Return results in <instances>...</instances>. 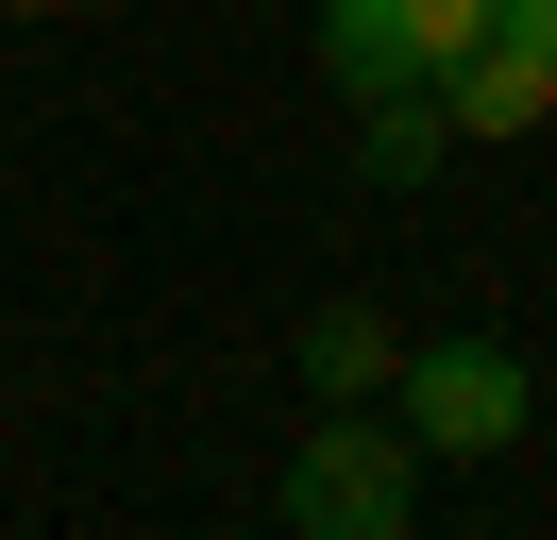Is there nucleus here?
<instances>
[{
  "instance_id": "obj_1",
  "label": "nucleus",
  "mask_w": 557,
  "mask_h": 540,
  "mask_svg": "<svg viewBox=\"0 0 557 540\" xmlns=\"http://www.w3.org/2000/svg\"><path fill=\"white\" fill-rule=\"evenodd\" d=\"M271 524H305V540H406L422 524V439L406 422H305Z\"/></svg>"
},
{
  "instance_id": "obj_2",
  "label": "nucleus",
  "mask_w": 557,
  "mask_h": 540,
  "mask_svg": "<svg viewBox=\"0 0 557 540\" xmlns=\"http://www.w3.org/2000/svg\"><path fill=\"white\" fill-rule=\"evenodd\" d=\"M388 422H406L422 456H523V422H541V371H523L507 338H422V355L388 371Z\"/></svg>"
},
{
  "instance_id": "obj_3",
  "label": "nucleus",
  "mask_w": 557,
  "mask_h": 540,
  "mask_svg": "<svg viewBox=\"0 0 557 540\" xmlns=\"http://www.w3.org/2000/svg\"><path fill=\"white\" fill-rule=\"evenodd\" d=\"M490 34V0H321V68L338 85H440Z\"/></svg>"
},
{
  "instance_id": "obj_4",
  "label": "nucleus",
  "mask_w": 557,
  "mask_h": 540,
  "mask_svg": "<svg viewBox=\"0 0 557 540\" xmlns=\"http://www.w3.org/2000/svg\"><path fill=\"white\" fill-rule=\"evenodd\" d=\"M440 119H456V152L541 135V119H557V51H541V34H473V51L440 68Z\"/></svg>"
},
{
  "instance_id": "obj_5",
  "label": "nucleus",
  "mask_w": 557,
  "mask_h": 540,
  "mask_svg": "<svg viewBox=\"0 0 557 540\" xmlns=\"http://www.w3.org/2000/svg\"><path fill=\"white\" fill-rule=\"evenodd\" d=\"M440 152H456L440 85H355V169H372V186H422Z\"/></svg>"
},
{
  "instance_id": "obj_6",
  "label": "nucleus",
  "mask_w": 557,
  "mask_h": 540,
  "mask_svg": "<svg viewBox=\"0 0 557 540\" xmlns=\"http://www.w3.org/2000/svg\"><path fill=\"white\" fill-rule=\"evenodd\" d=\"M388 371H406V355H388L372 304H321V321H305V389H321V405H372Z\"/></svg>"
},
{
  "instance_id": "obj_7",
  "label": "nucleus",
  "mask_w": 557,
  "mask_h": 540,
  "mask_svg": "<svg viewBox=\"0 0 557 540\" xmlns=\"http://www.w3.org/2000/svg\"><path fill=\"white\" fill-rule=\"evenodd\" d=\"M490 34H541V51H557V0H490Z\"/></svg>"
},
{
  "instance_id": "obj_8",
  "label": "nucleus",
  "mask_w": 557,
  "mask_h": 540,
  "mask_svg": "<svg viewBox=\"0 0 557 540\" xmlns=\"http://www.w3.org/2000/svg\"><path fill=\"white\" fill-rule=\"evenodd\" d=\"M0 17H69V0H0Z\"/></svg>"
}]
</instances>
